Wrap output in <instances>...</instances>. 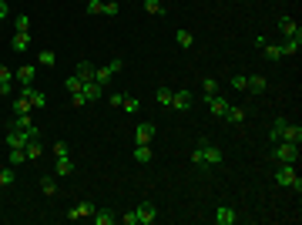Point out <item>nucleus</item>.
<instances>
[{
  "label": "nucleus",
  "mask_w": 302,
  "mask_h": 225,
  "mask_svg": "<svg viewBox=\"0 0 302 225\" xmlns=\"http://www.w3.org/2000/svg\"><path fill=\"white\" fill-rule=\"evenodd\" d=\"M191 161H195L198 168H215V165L222 161V148L212 145L208 138H198V145L191 148Z\"/></svg>",
  "instance_id": "f257e3e1"
},
{
  "label": "nucleus",
  "mask_w": 302,
  "mask_h": 225,
  "mask_svg": "<svg viewBox=\"0 0 302 225\" xmlns=\"http://www.w3.org/2000/svg\"><path fill=\"white\" fill-rule=\"evenodd\" d=\"M268 141H289V145H302V128L299 124H289L285 118H275L272 128H268Z\"/></svg>",
  "instance_id": "f03ea898"
},
{
  "label": "nucleus",
  "mask_w": 302,
  "mask_h": 225,
  "mask_svg": "<svg viewBox=\"0 0 302 225\" xmlns=\"http://www.w3.org/2000/svg\"><path fill=\"white\" fill-rule=\"evenodd\" d=\"M275 181L279 185H285V188H295L302 191V178H299V171H295V165H275Z\"/></svg>",
  "instance_id": "7ed1b4c3"
},
{
  "label": "nucleus",
  "mask_w": 302,
  "mask_h": 225,
  "mask_svg": "<svg viewBox=\"0 0 302 225\" xmlns=\"http://www.w3.org/2000/svg\"><path fill=\"white\" fill-rule=\"evenodd\" d=\"M272 158H275V161H282V165H295V161H299V145L275 141V145H272Z\"/></svg>",
  "instance_id": "20e7f679"
},
{
  "label": "nucleus",
  "mask_w": 302,
  "mask_h": 225,
  "mask_svg": "<svg viewBox=\"0 0 302 225\" xmlns=\"http://www.w3.org/2000/svg\"><path fill=\"white\" fill-rule=\"evenodd\" d=\"M134 215H138V225H155L158 222V205L155 202H141L138 208H134Z\"/></svg>",
  "instance_id": "39448f33"
},
{
  "label": "nucleus",
  "mask_w": 302,
  "mask_h": 225,
  "mask_svg": "<svg viewBox=\"0 0 302 225\" xmlns=\"http://www.w3.org/2000/svg\"><path fill=\"white\" fill-rule=\"evenodd\" d=\"M11 128H17V131H24V135H31V138H41V128L31 121V114H14Z\"/></svg>",
  "instance_id": "423d86ee"
},
{
  "label": "nucleus",
  "mask_w": 302,
  "mask_h": 225,
  "mask_svg": "<svg viewBox=\"0 0 302 225\" xmlns=\"http://www.w3.org/2000/svg\"><path fill=\"white\" fill-rule=\"evenodd\" d=\"M91 215H94V202H88V198H81L78 205L67 208V218L71 222H81V218H91Z\"/></svg>",
  "instance_id": "0eeeda50"
},
{
  "label": "nucleus",
  "mask_w": 302,
  "mask_h": 225,
  "mask_svg": "<svg viewBox=\"0 0 302 225\" xmlns=\"http://www.w3.org/2000/svg\"><path fill=\"white\" fill-rule=\"evenodd\" d=\"M188 104H191V91L188 88L171 91V111H188Z\"/></svg>",
  "instance_id": "6e6552de"
},
{
  "label": "nucleus",
  "mask_w": 302,
  "mask_h": 225,
  "mask_svg": "<svg viewBox=\"0 0 302 225\" xmlns=\"http://www.w3.org/2000/svg\"><path fill=\"white\" fill-rule=\"evenodd\" d=\"M21 94L34 104V108H44V104H47V94L41 88H34V84H21Z\"/></svg>",
  "instance_id": "1a4fd4ad"
},
{
  "label": "nucleus",
  "mask_w": 302,
  "mask_h": 225,
  "mask_svg": "<svg viewBox=\"0 0 302 225\" xmlns=\"http://www.w3.org/2000/svg\"><path fill=\"white\" fill-rule=\"evenodd\" d=\"M205 104H208V111L215 118H225V111H228V101H225L222 94H205Z\"/></svg>",
  "instance_id": "9d476101"
},
{
  "label": "nucleus",
  "mask_w": 302,
  "mask_h": 225,
  "mask_svg": "<svg viewBox=\"0 0 302 225\" xmlns=\"http://www.w3.org/2000/svg\"><path fill=\"white\" fill-rule=\"evenodd\" d=\"M151 138H155V124L151 121H141L134 128V145H151Z\"/></svg>",
  "instance_id": "9b49d317"
},
{
  "label": "nucleus",
  "mask_w": 302,
  "mask_h": 225,
  "mask_svg": "<svg viewBox=\"0 0 302 225\" xmlns=\"http://www.w3.org/2000/svg\"><path fill=\"white\" fill-rule=\"evenodd\" d=\"M235 222H238V212L232 205H218L215 208V225H235Z\"/></svg>",
  "instance_id": "f8f14e48"
},
{
  "label": "nucleus",
  "mask_w": 302,
  "mask_h": 225,
  "mask_svg": "<svg viewBox=\"0 0 302 225\" xmlns=\"http://www.w3.org/2000/svg\"><path fill=\"white\" fill-rule=\"evenodd\" d=\"M81 94L88 98V104H94V101H101V94H104V84H98V81H84V84H81Z\"/></svg>",
  "instance_id": "ddd939ff"
},
{
  "label": "nucleus",
  "mask_w": 302,
  "mask_h": 225,
  "mask_svg": "<svg viewBox=\"0 0 302 225\" xmlns=\"http://www.w3.org/2000/svg\"><path fill=\"white\" fill-rule=\"evenodd\" d=\"M34 78H37V64H21V68H14V81L34 84Z\"/></svg>",
  "instance_id": "4468645a"
},
{
  "label": "nucleus",
  "mask_w": 302,
  "mask_h": 225,
  "mask_svg": "<svg viewBox=\"0 0 302 225\" xmlns=\"http://www.w3.org/2000/svg\"><path fill=\"white\" fill-rule=\"evenodd\" d=\"M14 91V68H7V64H0V94L7 98Z\"/></svg>",
  "instance_id": "2eb2a0df"
},
{
  "label": "nucleus",
  "mask_w": 302,
  "mask_h": 225,
  "mask_svg": "<svg viewBox=\"0 0 302 225\" xmlns=\"http://www.w3.org/2000/svg\"><path fill=\"white\" fill-rule=\"evenodd\" d=\"M91 222H94V225H114V222H118V215H114L111 208H94Z\"/></svg>",
  "instance_id": "dca6fc26"
},
{
  "label": "nucleus",
  "mask_w": 302,
  "mask_h": 225,
  "mask_svg": "<svg viewBox=\"0 0 302 225\" xmlns=\"http://www.w3.org/2000/svg\"><path fill=\"white\" fill-rule=\"evenodd\" d=\"M27 141H31V135H24L17 128H7V148H24Z\"/></svg>",
  "instance_id": "f3484780"
},
{
  "label": "nucleus",
  "mask_w": 302,
  "mask_h": 225,
  "mask_svg": "<svg viewBox=\"0 0 302 225\" xmlns=\"http://www.w3.org/2000/svg\"><path fill=\"white\" fill-rule=\"evenodd\" d=\"M24 151H27V161H37V158L44 155V141H41V138H31V141L24 145Z\"/></svg>",
  "instance_id": "a211bd4d"
},
{
  "label": "nucleus",
  "mask_w": 302,
  "mask_h": 225,
  "mask_svg": "<svg viewBox=\"0 0 302 225\" xmlns=\"http://www.w3.org/2000/svg\"><path fill=\"white\" fill-rule=\"evenodd\" d=\"M279 31H282L285 37H302V27L292 21V17H282V21H279Z\"/></svg>",
  "instance_id": "6ab92c4d"
},
{
  "label": "nucleus",
  "mask_w": 302,
  "mask_h": 225,
  "mask_svg": "<svg viewBox=\"0 0 302 225\" xmlns=\"http://www.w3.org/2000/svg\"><path fill=\"white\" fill-rule=\"evenodd\" d=\"M248 91H252V94H265L268 91V78H262V74H248Z\"/></svg>",
  "instance_id": "aec40b11"
},
{
  "label": "nucleus",
  "mask_w": 302,
  "mask_h": 225,
  "mask_svg": "<svg viewBox=\"0 0 302 225\" xmlns=\"http://www.w3.org/2000/svg\"><path fill=\"white\" fill-rule=\"evenodd\" d=\"M54 171L61 175V178H67V175L74 171V161H71V155H61V158H57V161H54Z\"/></svg>",
  "instance_id": "412c9836"
},
{
  "label": "nucleus",
  "mask_w": 302,
  "mask_h": 225,
  "mask_svg": "<svg viewBox=\"0 0 302 225\" xmlns=\"http://www.w3.org/2000/svg\"><path fill=\"white\" fill-rule=\"evenodd\" d=\"M74 74H78L81 81H94V64H91V61H78V64H74Z\"/></svg>",
  "instance_id": "4be33fe9"
},
{
  "label": "nucleus",
  "mask_w": 302,
  "mask_h": 225,
  "mask_svg": "<svg viewBox=\"0 0 302 225\" xmlns=\"http://www.w3.org/2000/svg\"><path fill=\"white\" fill-rule=\"evenodd\" d=\"M11 47L24 54V51L31 47V34H21V31H14V37H11Z\"/></svg>",
  "instance_id": "5701e85b"
},
{
  "label": "nucleus",
  "mask_w": 302,
  "mask_h": 225,
  "mask_svg": "<svg viewBox=\"0 0 302 225\" xmlns=\"http://www.w3.org/2000/svg\"><path fill=\"white\" fill-rule=\"evenodd\" d=\"M222 121H228V124H242V121H245V108H232V104H228V111H225Z\"/></svg>",
  "instance_id": "b1692460"
},
{
  "label": "nucleus",
  "mask_w": 302,
  "mask_h": 225,
  "mask_svg": "<svg viewBox=\"0 0 302 225\" xmlns=\"http://www.w3.org/2000/svg\"><path fill=\"white\" fill-rule=\"evenodd\" d=\"M11 108H14V114H31V111H34V104L27 101L24 94H17V98H14V104H11Z\"/></svg>",
  "instance_id": "393cba45"
},
{
  "label": "nucleus",
  "mask_w": 302,
  "mask_h": 225,
  "mask_svg": "<svg viewBox=\"0 0 302 225\" xmlns=\"http://www.w3.org/2000/svg\"><path fill=\"white\" fill-rule=\"evenodd\" d=\"M299 47H302V37H285V44H282L279 51H282V57H285V54H299Z\"/></svg>",
  "instance_id": "a878e982"
},
{
  "label": "nucleus",
  "mask_w": 302,
  "mask_h": 225,
  "mask_svg": "<svg viewBox=\"0 0 302 225\" xmlns=\"http://www.w3.org/2000/svg\"><path fill=\"white\" fill-rule=\"evenodd\" d=\"M134 161L148 165V161H151V145H134Z\"/></svg>",
  "instance_id": "bb28decb"
},
{
  "label": "nucleus",
  "mask_w": 302,
  "mask_h": 225,
  "mask_svg": "<svg viewBox=\"0 0 302 225\" xmlns=\"http://www.w3.org/2000/svg\"><path fill=\"white\" fill-rule=\"evenodd\" d=\"M24 161H27V151H24V148H11V158H7V165H11V168H17V165H24Z\"/></svg>",
  "instance_id": "cd10ccee"
},
{
  "label": "nucleus",
  "mask_w": 302,
  "mask_h": 225,
  "mask_svg": "<svg viewBox=\"0 0 302 225\" xmlns=\"http://www.w3.org/2000/svg\"><path fill=\"white\" fill-rule=\"evenodd\" d=\"M14 31H21V34H31V17H27V14H17V17H14Z\"/></svg>",
  "instance_id": "c85d7f7f"
},
{
  "label": "nucleus",
  "mask_w": 302,
  "mask_h": 225,
  "mask_svg": "<svg viewBox=\"0 0 302 225\" xmlns=\"http://www.w3.org/2000/svg\"><path fill=\"white\" fill-rule=\"evenodd\" d=\"M54 61H57L54 51H41L37 54V68H54Z\"/></svg>",
  "instance_id": "c756f323"
},
{
  "label": "nucleus",
  "mask_w": 302,
  "mask_h": 225,
  "mask_svg": "<svg viewBox=\"0 0 302 225\" xmlns=\"http://www.w3.org/2000/svg\"><path fill=\"white\" fill-rule=\"evenodd\" d=\"M121 111H128V114H138V111H141V101H138V98H128V94H124Z\"/></svg>",
  "instance_id": "7c9ffc66"
},
{
  "label": "nucleus",
  "mask_w": 302,
  "mask_h": 225,
  "mask_svg": "<svg viewBox=\"0 0 302 225\" xmlns=\"http://www.w3.org/2000/svg\"><path fill=\"white\" fill-rule=\"evenodd\" d=\"M171 91H175V88H158V94H155V101L161 104V108H171Z\"/></svg>",
  "instance_id": "2f4dec72"
},
{
  "label": "nucleus",
  "mask_w": 302,
  "mask_h": 225,
  "mask_svg": "<svg viewBox=\"0 0 302 225\" xmlns=\"http://www.w3.org/2000/svg\"><path fill=\"white\" fill-rule=\"evenodd\" d=\"M41 191H44L47 198H54L61 188H57V181H54V178H41Z\"/></svg>",
  "instance_id": "473e14b6"
},
{
  "label": "nucleus",
  "mask_w": 302,
  "mask_h": 225,
  "mask_svg": "<svg viewBox=\"0 0 302 225\" xmlns=\"http://www.w3.org/2000/svg\"><path fill=\"white\" fill-rule=\"evenodd\" d=\"M14 178H17V175H14L11 165H0V188H4V185H14Z\"/></svg>",
  "instance_id": "72a5a7b5"
},
{
  "label": "nucleus",
  "mask_w": 302,
  "mask_h": 225,
  "mask_svg": "<svg viewBox=\"0 0 302 225\" xmlns=\"http://www.w3.org/2000/svg\"><path fill=\"white\" fill-rule=\"evenodd\" d=\"M175 41H178V47H191V44H195V37H191V31H185V27H181L178 34H175Z\"/></svg>",
  "instance_id": "f704fd0d"
},
{
  "label": "nucleus",
  "mask_w": 302,
  "mask_h": 225,
  "mask_svg": "<svg viewBox=\"0 0 302 225\" xmlns=\"http://www.w3.org/2000/svg\"><path fill=\"white\" fill-rule=\"evenodd\" d=\"M111 78H114V74L108 71V64H104V68H94V81H98V84H108Z\"/></svg>",
  "instance_id": "c9c22d12"
},
{
  "label": "nucleus",
  "mask_w": 302,
  "mask_h": 225,
  "mask_svg": "<svg viewBox=\"0 0 302 225\" xmlns=\"http://www.w3.org/2000/svg\"><path fill=\"white\" fill-rule=\"evenodd\" d=\"M262 51H265V57H268V61H282V51H279L275 44H268V41H265V44H262Z\"/></svg>",
  "instance_id": "e433bc0d"
},
{
  "label": "nucleus",
  "mask_w": 302,
  "mask_h": 225,
  "mask_svg": "<svg viewBox=\"0 0 302 225\" xmlns=\"http://www.w3.org/2000/svg\"><path fill=\"white\" fill-rule=\"evenodd\" d=\"M101 14H108V17H118V14H121V4H118V0H108V4L101 7Z\"/></svg>",
  "instance_id": "4c0bfd02"
},
{
  "label": "nucleus",
  "mask_w": 302,
  "mask_h": 225,
  "mask_svg": "<svg viewBox=\"0 0 302 225\" xmlns=\"http://www.w3.org/2000/svg\"><path fill=\"white\" fill-rule=\"evenodd\" d=\"M145 11L158 17V14H165V4H161V0H145Z\"/></svg>",
  "instance_id": "58836bf2"
},
{
  "label": "nucleus",
  "mask_w": 302,
  "mask_h": 225,
  "mask_svg": "<svg viewBox=\"0 0 302 225\" xmlns=\"http://www.w3.org/2000/svg\"><path fill=\"white\" fill-rule=\"evenodd\" d=\"M81 84H84V81H81L78 74H71V78H64V88L71 91V94H74V91H81Z\"/></svg>",
  "instance_id": "ea45409f"
},
{
  "label": "nucleus",
  "mask_w": 302,
  "mask_h": 225,
  "mask_svg": "<svg viewBox=\"0 0 302 225\" xmlns=\"http://www.w3.org/2000/svg\"><path fill=\"white\" fill-rule=\"evenodd\" d=\"M232 88L235 91H248V74H235V78H232Z\"/></svg>",
  "instance_id": "a19ab883"
},
{
  "label": "nucleus",
  "mask_w": 302,
  "mask_h": 225,
  "mask_svg": "<svg viewBox=\"0 0 302 225\" xmlns=\"http://www.w3.org/2000/svg\"><path fill=\"white\" fill-rule=\"evenodd\" d=\"M101 7H104V0H88V4H84V11H88L91 17H98V14H101Z\"/></svg>",
  "instance_id": "79ce46f5"
},
{
  "label": "nucleus",
  "mask_w": 302,
  "mask_h": 225,
  "mask_svg": "<svg viewBox=\"0 0 302 225\" xmlns=\"http://www.w3.org/2000/svg\"><path fill=\"white\" fill-rule=\"evenodd\" d=\"M201 91H205V94H218V81L205 78V81H201Z\"/></svg>",
  "instance_id": "37998d69"
},
{
  "label": "nucleus",
  "mask_w": 302,
  "mask_h": 225,
  "mask_svg": "<svg viewBox=\"0 0 302 225\" xmlns=\"http://www.w3.org/2000/svg\"><path fill=\"white\" fill-rule=\"evenodd\" d=\"M84 104H88V98H84L81 91H74V94H71V108H84Z\"/></svg>",
  "instance_id": "c03bdc74"
},
{
  "label": "nucleus",
  "mask_w": 302,
  "mask_h": 225,
  "mask_svg": "<svg viewBox=\"0 0 302 225\" xmlns=\"http://www.w3.org/2000/svg\"><path fill=\"white\" fill-rule=\"evenodd\" d=\"M118 222H124V225H138V215H134V208H131V212H124Z\"/></svg>",
  "instance_id": "a18cd8bd"
},
{
  "label": "nucleus",
  "mask_w": 302,
  "mask_h": 225,
  "mask_svg": "<svg viewBox=\"0 0 302 225\" xmlns=\"http://www.w3.org/2000/svg\"><path fill=\"white\" fill-rule=\"evenodd\" d=\"M54 155L61 158V155H71V151H67V141H54Z\"/></svg>",
  "instance_id": "49530a36"
},
{
  "label": "nucleus",
  "mask_w": 302,
  "mask_h": 225,
  "mask_svg": "<svg viewBox=\"0 0 302 225\" xmlns=\"http://www.w3.org/2000/svg\"><path fill=\"white\" fill-rule=\"evenodd\" d=\"M7 17H11V4H7V0H0V21H7Z\"/></svg>",
  "instance_id": "de8ad7c7"
},
{
  "label": "nucleus",
  "mask_w": 302,
  "mask_h": 225,
  "mask_svg": "<svg viewBox=\"0 0 302 225\" xmlns=\"http://www.w3.org/2000/svg\"><path fill=\"white\" fill-rule=\"evenodd\" d=\"M121 101H124V94H111V98H108V104H111V108H121Z\"/></svg>",
  "instance_id": "09e8293b"
}]
</instances>
